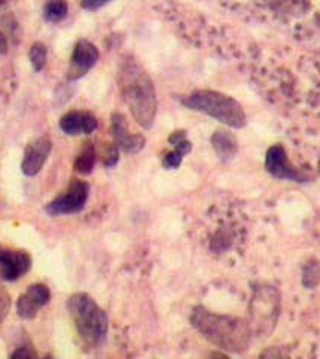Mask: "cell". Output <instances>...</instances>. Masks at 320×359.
Here are the masks:
<instances>
[{
  "label": "cell",
  "instance_id": "20",
  "mask_svg": "<svg viewBox=\"0 0 320 359\" xmlns=\"http://www.w3.org/2000/svg\"><path fill=\"white\" fill-rule=\"evenodd\" d=\"M320 280V266L317 265V262H313L312 265H308L305 269V277H304V283L308 287H313L319 283Z\"/></svg>",
  "mask_w": 320,
  "mask_h": 359
},
{
  "label": "cell",
  "instance_id": "19",
  "mask_svg": "<svg viewBox=\"0 0 320 359\" xmlns=\"http://www.w3.org/2000/svg\"><path fill=\"white\" fill-rule=\"evenodd\" d=\"M183 157L184 156L179 150L174 149L172 151H169V153H167V154L163 156L162 163H163L165 168H167V170H176V168L181 165Z\"/></svg>",
  "mask_w": 320,
  "mask_h": 359
},
{
  "label": "cell",
  "instance_id": "6",
  "mask_svg": "<svg viewBox=\"0 0 320 359\" xmlns=\"http://www.w3.org/2000/svg\"><path fill=\"white\" fill-rule=\"evenodd\" d=\"M32 266V257L27 252L0 244V278L15 282L23 277Z\"/></svg>",
  "mask_w": 320,
  "mask_h": 359
},
{
  "label": "cell",
  "instance_id": "22",
  "mask_svg": "<svg viewBox=\"0 0 320 359\" xmlns=\"http://www.w3.org/2000/svg\"><path fill=\"white\" fill-rule=\"evenodd\" d=\"M109 0H81V8L85 11H96L106 5Z\"/></svg>",
  "mask_w": 320,
  "mask_h": 359
},
{
  "label": "cell",
  "instance_id": "9",
  "mask_svg": "<svg viewBox=\"0 0 320 359\" xmlns=\"http://www.w3.org/2000/svg\"><path fill=\"white\" fill-rule=\"evenodd\" d=\"M51 298L48 286L42 283L30 285L25 294H21L17 301V313L21 319H33L42 307H46Z\"/></svg>",
  "mask_w": 320,
  "mask_h": 359
},
{
  "label": "cell",
  "instance_id": "23",
  "mask_svg": "<svg viewBox=\"0 0 320 359\" xmlns=\"http://www.w3.org/2000/svg\"><path fill=\"white\" fill-rule=\"evenodd\" d=\"M36 353L29 351V347H18L15 352L11 353V358H35Z\"/></svg>",
  "mask_w": 320,
  "mask_h": 359
},
{
  "label": "cell",
  "instance_id": "5",
  "mask_svg": "<svg viewBox=\"0 0 320 359\" xmlns=\"http://www.w3.org/2000/svg\"><path fill=\"white\" fill-rule=\"evenodd\" d=\"M88 194H90V186L83 180L74 178L69 183L68 190L59 198L51 201L46 210L53 217L75 215V212H80L85 207Z\"/></svg>",
  "mask_w": 320,
  "mask_h": 359
},
{
  "label": "cell",
  "instance_id": "21",
  "mask_svg": "<svg viewBox=\"0 0 320 359\" xmlns=\"http://www.w3.org/2000/svg\"><path fill=\"white\" fill-rule=\"evenodd\" d=\"M9 310H11V298L6 292L0 290V325H2L4 320L6 319Z\"/></svg>",
  "mask_w": 320,
  "mask_h": 359
},
{
  "label": "cell",
  "instance_id": "18",
  "mask_svg": "<svg viewBox=\"0 0 320 359\" xmlns=\"http://www.w3.org/2000/svg\"><path fill=\"white\" fill-rule=\"evenodd\" d=\"M118 147L116 144H106L102 151V159H104V165L111 168L116 166L118 162Z\"/></svg>",
  "mask_w": 320,
  "mask_h": 359
},
{
  "label": "cell",
  "instance_id": "12",
  "mask_svg": "<svg viewBox=\"0 0 320 359\" xmlns=\"http://www.w3.org/2000/svg\"><path fill=\"white\" fill-rule=\"evenodd\" d=\"M59 126L69 137H76V135L93 133L99 126V121L92 112L69 111L60 118Z\"/></svg>",
  "mask_w": 320,
  "mask_h": 359
},
{
  "label": "cell",
  "instance_id": "1",
  "mask_svg": "<svg viewBox=\"0 0 320 359\" xmlns=\"http://www.w3.org/2000/svg\"><path fill=\"white\" fill-rule=\"evenodd\" d=\"M118 87L138 125L150 129L158 112L156 90L147 71L135 59L125 57L120 62Z\"/></svg>",
  "mask_w": 320,
  "mask_h": 359
},
{
  "label": "cell",
  "instance_id": "17",
  "mask_svg": "<svg viewBox=\"0 0 320 359\" xmlns=\"http://www.w3.org/2000/svg\"><path fill=\"white\" fill-rule=\"evenodd\" d=\"M169 144L175 150H179L183 156L189 154L192 151V142L187 140L186 132L184 130H175L172 132V135L169 137Z\"/></svg>",
  "mask_w": 320,
  "mask_h": 359
},
{
  "label": "cell",
  "instance_id": "2",
  "mask_svg": "<svg viewBox=\"0 0 320 359\" xmlns=\"http://www.w3.org/2000/svg\"><path fill=\"white\" fill-rule=\"evenodd\" d=\"M192 325L208 341L218 346L220 349L238 352L249 344L247 325L235 318L220 316L204 309H196L192 314Z\"/></svg>",
  "mask_w": 320,
  "mask_h": 359
},
{
  "label": "cell",
  "instance_id": "13",
  "mask_svg": "<svg viewBox=\"0 0 320 359\" xmlns=\"http://www.w3.org/2000/svg\"><path fill=\"white\" fill-rule=\"evenodd\" d=\"M213 149L222 161H228L237 153V138L228 130H217L211 138Z\"/></svg>",
  "mask_w": 320,
  "mask_h": 359
},
{
  "label": "cell",
  "instance_id": "15",
  "mask_svg": "<svg viewBox=\"0 0 320 359\" xmlns=\"http://www.w3.org/2000/svg\"><path fill=\"white\" fill-rule=\"evenodd\" d=\"M68 2L66 0H47L43 5V18L48 22H59L68 15Z\"/></svg>",
  "mask_w": 320,
  "mask_h": 359
},
{
  "label": "cell",
  "instance_id": "3",
  "mask_svg": "<svg viewBox=\"0 0 320 359\" xmlns=\"http://www.w3.org/2000/svg\"><path fill=\"white\" fill-rule=\"evenodd\" d=\"M181 102L189 109L202 112L229 128L241 129L247 123L246 112L239 102H237L234 97L214 92V90H197V92L186 96Z\"/></svg>",
  "mask_w": 320,
  "mask_h": 359
},
{
  "label": "cell",
  "instance_id": "10",
  "mask_svg": "<svg viewBox=\"0 0 320 359\" xmlns=\"http://www.w3.org/2000/svg\"><path fill=\"white\" fill-rule=\"evenodd\" d=\"M111 132L114 144L125 153L135 154L144 149L146 138L139 133H130L127 121L125 116L120 114V112H114L111 117Z\"/></svg>",
  "mask_w": 320,
  "mask_h": 359
},
{
  "label": "cell",
  "instance_id": "14",
  "mask_svg": "<svg viewBox=\"0 0 320 359\" xmlns=\"http://www.w3.org/2000/svg\"><path fill=\"white\" fill-rule=\"evenodd\" d=\"M95 163H96L95 145L92 142H85V145L80 150L78 156H76L75 159V163H74L75 171L87 175L93 171Z\"/></svg>",
  "mask_w": 320,
  "mask_h": 359
},
{
  "label": "cell",
  "instance_id": "4",
  "mask_svg": "<svg viewBox=\"0 0 320 359\" xmlns=\"http://www.w3.org/2000/svg\"><path fill=\"white\" fill-rule=\"evenodd\" d=\"M68 311L76 332L84 343L97 346L105 340L108 334V318L90 295L80 292L69 297Z\"/></svg>",
  "mask_w": 320,
  "mask_h": 359
},
{
  "label": "cell",
  "instance_id": "25",
  "mask_svg": "<svg viewBox=\"0 0 320 359\" xmlns=\"http://www.w3.org/2000/svg\"><path fill=\"white\" fill-rule=\"evenodd\" d=\"M11 2H13V0H0V9H2V8H5L8 4H11Z\"/></svg>",
  "mask_w": 320,
  "mask_h": 359
},
{
  "label": "cell",
  "instance_id": "7",
  "mask_svg": "<svg viewBox=\"0 0 320 359\" xmlns=\"http://www.w3.org/2000/svg\"><path fill=\"white\" fill-rule=\"evenodd\" d=\"M99 60V50L96 45L87 39H80L75 43L74 53L71 55L69 69H68V80L76 81L83 78L93 69L95 65Z\"/></svg>",
  "mask_w": 320,
  "mask_h": 359
},
{
  "label": "cell",
  "instance_id": "11",
  "mask_svg": "<svg viewBox=\"0 0 320 359\" xmlns=\"http://www.w3.org/2000/svg\"><path fill=\"white\" fill-rule=\"evenodd\" d=\"M267 170L271 175L280 180H292V182H304L305 177L291 165L289 157L281 145H272L267 153Z\"/></svg>",
  "mask_w": 320,
  "mask_h": 359
},
{
  "label": "cell",
  "instance_id": "24",
  "mask_svg": "<svg viewBox=\"0 0 320 359\" xmlns=\"http://www.w3.org/2000/svg\"><path fill=\"white\" fill-rule=\"evenodd\" d=\"M8 51V41L6 36L4 35V32L0 30V54H6Z\"/></svg>",
  "mask_w": 320,
  "mask_h": 359
},
{
  "label": "cell",
  "instance_id": "16",
  "mask_svg": "<svg viewBox=\"0 0 320 359\" xmlns=\"http://www.w3.org/2000/svg\"><path fill=\"white\" fill-rule=\"evenodd\" d=\"M47 55H48V50L42 42H35L32 45L29 51V59H30L33 71L41 72L43 67H46Z\"/></svg>",
  "mask_w": 320,
  "mask_h": 359
},
{
  "label": "cell",
  "instance_id": "8",
  "mask_svg": "<svg viewBox=\"0 0 320 359\" xmlns=\"http://www.w3.org/2000/svg\"><path fill=\"white\" fill-rule=\"evenodd\" d=\"M51 147L53 144L47 135L32 140L27 144L23 154V162H21V171H23V174L27 177L38 175L48 159Z\"/></svg>",
  "mask_w": 320,
  "mask_h": 359
}]
</instances>
